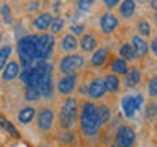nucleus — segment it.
Returning <instances> with one entry per match:
<instances>
[{
    "label": "nucleus",
    "instance_id": "obj_31",
    "mask_svg": "<svg viewBox=\"0 0 157 147\" xmlns=\"http://www.w3.org/2000/svg\"><path fill=\"white\" fill-rule=\"evenodd\" d=\"M144 113H146V118L152 119V118L157 115V105H155V103H149V105H147V108L144 110Z\"/></svg>",
    "mask_w": 157,
    "mask_h": 147
},
{
    "label": "nucleus",
    "instance_id": "obj_34",
    "mask_svg": "<svg viewBox=\"0 0 157 147\" xmlns=\"http://www.w3.org/2000/svg\"><path fill=\"white\" fill-rule=\"evenodd\" d=\"M20 77H21V82L25 83V87H28V83H29V69H23V72L20 74Z\"/></svg>",
    "mask_w": 157,
    "mask_h": 147
},
{
    "label": "nucleus",
    "instance_id": "obj_38",
    "mask_svg": "<svg viewBox=\"0 0 157 147\" xmlns=\"http://www.w3.org/2000/svg\"><path fill=\"white\" fill-rule=\"evenodd\" d=\"M74 139V136H72V132H62V136H61V141L62 142H69V141H72Z\"/></svg>",
    "mask_w": 157,
    "mask_h": 147
},
{
    "label": "nucleus",
    "instance_id": "obj_18",
    "mask_svg": "<svg viewBox=\"0 0 157 147\" xmlns=\"http://www.w3.org/2000/svg\"><path fill=\"white\" fill-rule=\"evenodd\" d=\"M105 88L108 92H111V93H115L120 90V85H121V80H120V77L115 75V74H110V75H106L105 77Z\"/></svg>",
    "mask_w": 157,
    "mask_h": 147
},
{
    "label": "nucleus",
    "instance_id": "obj_35",
    "mask_svg": "<svg viewBox=\"0 0 157 147\" xmlns=\"http://www.w3.org/2000/svg\"><path fill=\"white\" fill-rule=\"evenodd\" d=\"M2 13H3L5 23H10V21H12V18H10V8H8V5H3V7H2Z\"/></svg>",
    "mask_w": 157,
    "mask_h": 147
},
{
    "label": "nucleus",
    "instance_id": "obj_1",
    "mask_svg": "<svg viewBox=\"0 0 157 147\" xmlns=\"http://www.w3.org/2000/svg\"><path fill=\"white\" fill-rule=\"evenodd\" d=\"M98 106L92 101H83L80 108V129L85 136H95L100 129Z\"/></svg>",
    "mask_w": 157,
    "mask_h": 147
},
{
    "label": "nucleus",
    "instance_id": "obj_7",
    "mask_svg": "<svg viewBox=\"0 0 157 147\" xmlns=\"http://www.w3.org/2000/svg\"><path fill=\"white\" fill-rule=\"evenodd\" d=\"M54 111L51 108H43V110H39V113L36 115V126L38 129L41 131H48L52 127V123H54Z\"/></svg>",
    "mask_w": 157,
    "mask_h": 147
},
{
    "label": "nucleus",
    "instance_id": "obj_11",
    "mask_svg": "<svg viewBox=\"0 0 157 147\" xmlns=\"http://www.w3.org/2000/svg\"><path fill=\"white\" fill-rule=\"evenodd\" d=\"M121 108H123V113H124V116H126V118H129V119H131L132 116H134V113L139 110V108H137V105H136L134 96H132V95H131V96L128 95V96L123 98V100H121Z\"/></svg>",
    "mask_w": 157,
    "mask_h": 147
},
{
    "label": "nucleus",
    "instance_id": "obj_12",
    "mask_svg": "<svg viewBox=\"0 0 157 147\" xmlns=\"http://www.w3.org/2000/svg\"><path fill=\"white\" fill-rule=\"evenodd\" d=\"M131 46H132V49H134L137 57H144L147 54V51H149V46H147L146 39L141 38V36H132L131 38Z\"/></svg>",
    "mask_w": 157,
    "mask_h": 147
},
{
    "label": "nucleus",
    "instance_id": "obj_29",
    "mask_svg": "<svg viewBox=\"0 0 157 147\" xmlns=\"http://www.w3.org/2000/svg\"><path fill=\"white\" fill-rule=\"evenodd\" d=\"M10 52H12V47L10 46H3L2 49H0V69L5 67V62L8 61Z\"/></svg>",
    "mask_w": 157,
    "mask_h": 147
},
{
    "label": "nucleus",
    "instance_id": "obj_32",
    "mask_svg": "<svg viewBox=\"0 0 157 147\" xmlns=\"http://www.w3.org/2000/svg\"><path fill=\"white\" fill-rule=\"evenodd\" d=\"M149 96H157V75H154L149 82Z\"/></svg>",
    "mask_w": 157,
    "mask_h": 147
},
{
    "label": "nucleus",
    "instance_id": "obj_27",
    "mask_svg": "<svg viewBox=\"0 0 157 147\" xmlns=\"http://www.w3.org/2000/svg\"><path fill=\"white\" fill-rule=\"evenodd\" d=\"M39 90L38 88H34V87H26V92H25V98L26 100H29V101H36V100H39Z\"/></svg>",
    "mask_w": 157,
    "mask_h": 147
},
{
    "label": "nucleus",
    "instance_id": "obj_19",
    "mask_svg": "<svg viewBox=\"0 0 157 147\" xmlns=\"http://www.w3.org/2000/svg\"><path fill=\"white\" fill-rule=\"evenodd\" d=\"M136 12V2L134 0H124L121 5H120V13L123 18H129L132 17Z\"/></svg>",
    "mask_w": 157,
    "mask_h": 147
},
{
    "label": "nucleus",
    "instance_id": "obj_24",
    "mask_svg": "<svg viewBox=\"0 0 157 147\" xmlns=\"http://www.w3.org/2000/svg\"><path fill=\"white\" fill-rule=\"evenodd\" d=\"M97 46V38L93 36V34H85V36H82L80 39V47L83 49V51H87V52H90L93 51Z\"/></svg>",
    "mask_w": 157,
    "mask_h": 147
},
{
    "label": "nucleus",
    "instance_id": "obj_37",
    "mask_svg": "<svg viewBox=\"0 0 157 147\" xmlns=\"http://www.w3.org/2000/svg\"><path fill=\"white\" fill-rule=\"evenodd\" d=\"M71 29H72L74 34H82L83 33V26H82V24H72Z\"/></svg>",
    "mask_w": 157,
    "mask_h": 147
},
{
    "label": "nucleus",
    "instance_id": "obj_20",
    "mask_svg": "<svg viewBox=\"0 0 157 147\" xmlns=\"http://www.w3.org/2000/svg\"><path fill=\"white\" fill-rule=\"evenodd\" d=\"M120 56L123 61H134V59H137L136 56V52H134V49H132L131 46V43H124V44H121V47H120Z\"/></svg>",
    "mask_w": 157,
    "mask_h": 147
},
{
    "label": "nucleus",
    "instance_id": "obj_4",
    "mask_svg": "<svg viewBox=\"0 0 157 147\" xmlns=\"http://www.w3.org/2000/svg\"><path fill=\"white\" fill-rule=\"evenodd\" d=\"M83 64H85V59L82 54H69L61 59L59 70L62 72V75H74L83 67Z\"/></svg>",
    "mask_w": 157,
    "mask_h": 147
},
{
    "label": "nucleus",
    "instance_id": "obj_14",
    "mask_svg": "<svg viewBox=\"0 0 157 147\" xmlns=\"http://www.w3.org/2000/svg\"><path fill=\"white\" fill-rule=\"evenodd\" d=\"M20 75V64L17 61H10L7 66L3 67V74H2V78L5 82L8 80H13L15 77Z\"/></svg>",
    "mask_w": 157,
    "mask_h": 147
},
{
    "label": "nucleus",
    "instance_id": "obj_16",
    "mask_svg": "<svg viewBox=\"0 0 157 147\" xmlns=\"http://www.w3.org/2000/svg\"><path fill=\"white\" fill-rule=\"evenodd\" d=\"M52 21V15L51 13H39L36 18H34V28L36 29H48L49 24Z\"/></svg>",
    "mask_w": 157,
    "mask_h": 147
},
{
    "label": "nucleus",
    "instance_id": "obj_36",
    "mask_svg": "<svg viewBox=\"0 0 157 147\" xmlns=\"http://www.w3.org/2000/svg\"><path fill=\"white\" fill-rule=\"evenodd\" d=\"M121 0H103V3H105V7H108V8H115V7H118V3H120Z\"/></svg>",
    "mask_w": 157,
    "mask_h": 147
},
{
    "label": "nucleus",
    "instance_id": "obj_9",
    "mask_svg": "<svg viewBox=\"0 0 157 147\" xmlns=\"http://www.w3.org/2000/svg\"><path fill=\"white\" fill-rule=\"evenodd\" d=\"M105 82H103V78H93L90 82V85H88V96L92 98V100H98V98H101L105 95Z\"/></svg>",
    "mask_w": 157,
    "mask_h": 147
},
{
    "label": "nucleus",
    "instance_id": "obj_3",
    "mask_svg": "<svg viewBox=\"0 0 157 147\" xmlns=\"http://www.w3.org/2000/svg\"><path fill=\"white\" fill-rule=\"evenodd\" d=\"M78 113V103L75 98H66V101L59 108V121H61L62 127H71L77 119Z\"/></svg>",
    "mask_w": 157,
    "mask_h": 147
},
{
    "label": "nucleus",
    "instance_id": "obj_28",
    "mask_svg": "<svg viewBox=\"0 0 157 147\" xmlns=\"http://www.w3.org/2000/svg\"><path fill=\"white\" fill-rule=\"evenodd\" d=\"M0 126H2L3 129H7V131L10 132V134H13V136H18V131H17V127H15V126H13L10 121H7V119H5L3 116H0Z\"/></svg>",
    "mask_w": 157,
    "mask_h": 147
},
{
    "label": "nucleus",
    "instance_id": "obj_10",
    "mask_svg": "<svg viewBox=\"0 0 157 147\" xmlns=\"http://www.w3.org/2000/svg\"><path fill=\"white\" fill-rule=\"evenodd\" d=\"M116 26H118V18L113 13H103L101 15V18H100V28H101L103 33L110 34V33H113L116 29Z\"/></svg>",
    "mask_w": 157,
    "mask_h": 147
},
{
    "label": "nucleus",
    "instance_id": "obj_5",
    "mask_svg": "<svg viewBox=\"0 0 157 147\" xmlns=\"http://www.w3.org/2000/svg\"><path fill=\"white\" fill-rule=\"evenodd\" d=\"M116 145L118 147H132L136 142V134L131 126H121L116 132Z\"/></svg>",
    "mask_w": 157,
    "mask_h": 147
},
{
    "label": "nucleus",
    "instance_id": "obj_43",
    "mask_svg": "<svg viewBox=\"0 0 157 147\" xmlns=\"http://www.w3.org/2000/svg\"><path fill=\"white\" fill-rule=\"evenodd\" d=\"M134 2H139V3H144V2H147V0H134Z\"/></svg>",
    "mask_w": 157,
    "mask_h": 147
},
{
    "label": "nucleus",
    "instance_id": "obj_22",
    "mask_svg": "<svg viewBox=\"0 0 157 147\" xmlns=\"http://www.w3.org/2000/svg\"><path fill=\"white\" fill-rule=\"evenodd\" d=\"M34 116H36L34 108H33V106H26V108H23V110H20V113H18V121L23 123V124H28V123L33 121Z\"/></svg>",
    "mask_w": 157,
    "mask_h": 147
},
{
    "label": "nucleus",
    "instance_id": "obj_13",
    "mask_svg": "<svg viewBox=\"0 0 157 147\" xmlns=\"http://www.w3.org/2000/svg\"><path fill=\"white\" fill-rule=\"evenodd\" d=\"M39 90V95L44 96V98H51L52 96V92H54V87H52V72L46 74L44 80L41 82V85L38 87Z\"/></svg>",
    "mask_w": 157,
    "mask_h": 147
},
{
    "label": "nucleus",
    "instance_id": "obj_42",
    "mask_svg": "<svg viewBox=\"0 0 157 147\" xmlns=\"http://www.w3.org/2000/svg\"><path fill=\"white\" fill-rule=\"evenodd\" d=\"M154 24L157 26V12H155V15H154Z\"/></svg>",
    "mask_w": 157,
    "mask_h": 147
},
{
    "label": "nucleus",
    "instance_id": "obj_30",
    "mask_svg": "<svg viewBox=\"0 0 157 147\" xmlns=\"http://www.w3.org/2000/svg\"><path fill=\"white\" fill-rule=\"evenodd\" d=\"M62 26H64V20H62L61 17H54V18H52V21H51V24H49V28H51V31H52V33L61 31Z\"/></svg>",
    "mask_w": 157,
    "mask_h": 147
},
{
    "label": "nucleus",
    "instance_id": "obj_2",
    "mask_svg": "<svg viewBox=\"0 0 157 147\" xmlns=\"http://www.w3.org/2000/svg\"><path fill=\"white\" fill-rule=\"evenodd\" d=\"M18 56L21 61L23 69H29L33 59L38 57L36 54V43H34V36H23L18 41Z\"/></svg>",
    "mask_w": 157,
    "mask_h": 147
},
{
    "label": "nucleus",
    "instance_id": "obj_6",
    "mask_svg": "<svg viewBox=\"0 0 157 147\" xmlns=\"http://www.w3.org/2000/svg\"><path fill=\"white\" fill-rule=\"evenodd\" d=\"M34 43H36L38 57H46L48 54L52 51L54 36L52 34H39V36H34Z\"/></svg>",
    "mask_w": 157,
    "mask_h": 147
},
{
    "label": "nucleus",
    "instance_id": "obj_15",
    "mask_svg": "<svg viewBox=\"0 0 157 147\" xmlns=\"http://www.w3.org/2000/svg\"><path fill=\"white\" fill-rule=\"evenodd\" d=\"M126 75V87H129V88H134L139 85V82H141V70L137 67H131V69H128V72L124 74Z\"/></svg>",
    "mask_w": 157,
    "mask_h": 147
},
{
    "label": "nucleus",
    "instance_id": "obj_39",
    "mask_svg": "<svg viewBox=\"0 0 157 147\" xmlns=\"http://www.w3.org/2000/svg\"><path fill=\"white\" fill-rule=\"evenodd\" d=\"M151 51L154 56H157V36L152 38V41H151Z\"/></svg>",
    "mask_w": 157,
    "mask_h": 147
},
{
    "label": "nucleus",
    "instance_id": "obj_23",
    "mask_svg": "<svg viewBox=\"0 0 157 147\" xmlns=\"http://www.w3.org/2000/svg\"><path fill=\"white\" fill-rule=\"evenodd\" d=\"M78 46V43H77V39L74 34H66V36H62L61 39V49L62 51H74Z\"/></svg>",
    "mask_w": 157,
    "mask_h": 147
},
{
    "label": "nucleus",
    "instance_id": "obj_40",
    "mask_svg": "<svg viewBox=\"0 0 157 147\" xmlns=\"http://www.w3.org/2000/svg\"><path fill=\"white\" fill-rule=\"evenodd\" d=\"M132 96H134V100H136L137 108H141V106H142V103H144V96H142V95H132Z\"/></svg>",
    "mask_w": 157,
    "mask_h": 147
},
{
    "label": "nucleus",
    "instance_id": "obj_17",
    "mask_svg": "<svg viewBox=\"0 0 157 147\" xmlns=\"http://www.w3.org/2000/svg\"><path fill=\"white\" fill-rule=\"evenodd\" d=\"M106 59H108V49L106 47L97 49V51L93 52V56H92V66L100 67V66H103V64L106 62Z\"/></svg>",
    "mask_w": 157,
    "mask_h": 147
},
{
    "label": "nucleus",
    "instance_id": "obj_33",
    "mask_svg": "<svg viewBox=\"0 0 157 147\" xmlns=\"http://www.w3.org/2000/svg\"><path fill=\"white\" fill-rule=\"evenodd\" d=\"M92 5H93V0H78V10H82V12L90 10Z\"/></svg>",
    "mask_w": 157,
    "mask_h": 147
},
{
    "label": "nucleus",
    "instance_id": "obj_25",
    "mask_svg": "<svg viewBox=\"0 0 157 147\" xmlns=\"http://www.w3.org/2000/svg\"><path fill=\"white\" fill-rule=\"evenodd\" d=\"M110 108H108L106 105H100L98 106V118H100V124H105V123L110 121Z\"/></svg>",
    "mask_w": 157,
    "mask_h": 147
},
{
    "label": "nucleus",
    "instance_id": "obj_21",
    "mask_svg": "<svg viewBox=\"0 0 157 147\" xmlns=\"http://www.w3.org/2000/svg\"><path fill=\"white\" fill-rule=\"evenodd\" d=\"M128 64L126 61H123L121 57H116V59H113V62H111V70L115 75H124V74L128 72Z\"/></svg>",
    "mask_w": 157,
    "mask_h": 147
},
{
    "label": "nucleus",
    "instance_id": "obj_26",
    "mask_svg": "<svg viewBox=\"0 0 157 147\" xmlns=\"http://www.w3.org/2000/svg\"><path fill=\"white\" fill-rule=\"evenodd\" d=\"M137 31H139V36L141 38H147L151 34V24L146 21V20H141L137 23Z\"/></svg>",
    "mask_w": 157,
    "mask_h": 147
},
{
    "label": "nucleus",
    "instance_id": "obj_8",
    "mask_svg": "<svg viewBox=\"0 0 157 147\" xmlns=\"http://www.w3.org/2000/svg\"><path fill=\"white\" fill-rule=\"evenodd\" d=\"M75 85H77V74H74V75H62L57 80V90L61 95H69V93H72Z\"/></svg>",
    "mask_w": 157,
    "mask_h": 147
},
{
    "label": "nucleus",
    "instance_id": "obj_41",
    "mask_svg": "<svg viewBox=\"0 0 157 147\" xmlns=\"http://www.w3.org/2000/svg\"><path fill=\"white\" fill-rule=\"evenodd\" d=\"M151 8L157 12V0H151Z\"/></svg>",
    "mask_w": 157,
    "mask_h": 147
}]
</instances>
